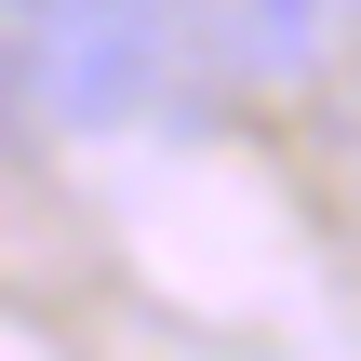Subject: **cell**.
<instances>
[{
    "mask_svg": "<svg viewBox=\"0 0 361 361\" xmlns=\"http://www.w3.org/2000/svg\"><path fill=\"white\" fill-rule=\"evenodd\" d=\"M335 13H348V0H174V40H188L201 80H228V94H281V80L322 67Z\"/></svg>",
    "mask_w": 361,
    "mask_h": 361,
    "instance_id": "6da1fadb",
    "label": "cell"
},
{
    "mask_svg": "<svg viewBox=\"0 0 361 361\" xmlns=\"http://www.w3.org/2000/svg\"><path fill=\"white\" fill-rule=\"evenodd\" d=\"M121 13H161V0H13V40H80V27H121Z\"/></svg>",
    "mask_w": 361,
    "mask_h": 361,
    "instance_id": "7a4b0ae2",
    "label": "cell"
},
{
    "mask_svg": "<svg viewBox=\"0 0 361 361\" xmlns=\"http://www.w3.org/2000/svg\"><path fill=\"white\" fill-rule=\"evenodd\" d=\"M348 13H361V0H348Z\"/></svg>",
    "mask_w": 361,
    "mask_h": 361,
    "instance_id": "3957f363",
    "label": "cell"
}]
</instances>
